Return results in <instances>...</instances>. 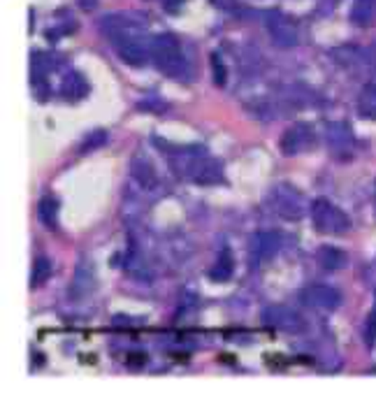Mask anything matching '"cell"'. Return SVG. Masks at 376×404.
Listing matches in <instances>:
<instances>
[{
    "instance_id": "1",
    "label": "cell",
    "mask_w": 376,
    "mask_h": 404,
    "mask_svg": "<svg viewBox=\"0 0 376 404\" xmlns=\"http://www.w3.org/2000/svg\"><path fill=\"white\" fill-rule=\"evenodd\" d=\"M151 59L156 68L163 70L172 79H186L188 66L181 54V44L172 33H161L151 40Z\"/></svg>"
},
{
    "instance_id": "2",
    "label": "cell",
    "mask_w": 376,
    "mask_h": 404,
    "mask_svg": "<svg viewBox=\"0 0 376 404\" xmlns=\"http://www.w3.org/2000/svg\"><path fill=\"white\" fill-rule=\"evenodd\" d=\"M267 202H270V209L274 214H279L284 221H302L307 216V211H311L307 198L293 189V186H277V189H272V193L267 195Z\"/></svg>"
},
{
    "instance_id": "3",
    "label": "cell",
    "mask_w": 376,
    "mask_h": 404,
    "mask_svg": "<svg viewBox=\"0 0 376 404\" xmlns=\"http://www.w3.org/2000/svg\"><path fill=\"white\" fill-rule=\"evenodd\" d=\"M311 219H314L316 230L323 235H346L350 230V219L346 211L330 202L328 198H316L311 202Z\"/></svg>"
},
{
    "instance_id": "4",
    "label": "cell",
    "mask_w": 376,
    "mask_h": 404,
    "mask_svg": "<svg viewBox=\"0 0 376 404\" xmlns=\"http://www.w3.org/2000/svg\"><path fill=\"white\" fill-rule=\"evenodd\" d=\"M112 44H114V49H117L119 59L130 68L146 66V61H149V56H151V42H144L142 33L119 37V40H114Z\"/></svg>"
},
{
    "instance_id": "5",
    "label": "cell",
    "mask_w": 376,
    "mask_h": 404,
    "mask_svg": "<svg viewBox=\"0 0 376 404\" xmlns=\"http://www.w3.org/2000/svg\"><path fill=\"white\" fill-rule=\"evenodd\" d=\"M314 144H316V133H314V126L309 124H293L290 128H286L281 135V142H279L284 156H297V153L311 149Z\"/></svg>"
},
{
    "instance_id": "6",
    "label": "cell",
    "mask_w": 376,
    "mask_h": 404,
    "mask_svg": "<svg viewBox=\"0 0 376 404\" xmlns=\"http://www.w3.org/2000/svg\"><path fill=\"white\" fill-rule=\"evenodd\" d=\"M265 26L267 33H270L272 42L279 49H293L297 47V30L290 23V19L281 15V12H267L265 15Z\"/></svg>"
},
{
    "instance_id": "7",
    "label": "cell",
    "mask_w": 376,
    "mask_h": 404,
    "mask_svg": "<svg viewBox=\"0 0 376 404\" xmlns=\"http://www.w3.org/2000/svg\"><path fill=\"white\" fill-rule=\"evenodd\" d=\"M263 320L267 325H272V328L277 330H284V332H293V335H297V332H304V318L299 316L297 311L288 309V307L284 305H272V307H265L263 309Z\"/></svg>"
},
{
    "instance_id": "8",
    "label": "cell",
    "mask_w": 376,
    "mask_h": 404,
    "mask_svg": "<svg viewBox=\"0 0 376 404\" xmlns=\"http://www.w3.org/2000/svg\"><path fill=\"white\" fill-rule=\"evenodd\" d=\"M302 302L318 311H335L342 305V293L333 286L314 284L302 291Z\"/></svg>"
},
{
    "instance_id": "9",
    "label": "cell",
    "mask_w": 376,
    "mask_h": 404,
    "mask_svg": "<svg viewBox=\"0 0 376 404\" xmlns=\"http://www.w3.org/2000/svg\"><path fill=\"white\" fill-rule=\"evenodd\" d=\"M325 142L333 153H348L355 146V135L344 121H330V124H325Z\"/></svg>"
},
{
    "instance_id": "10",
    "label": "cell",
    "mask_w": 376,
    "mask_h": 404,
    "mask_svg": "<svg viewBox=\"0 0 376 404\" xmlns=\"http://www.w3.org/2000/svg\"><path fill=\"white\" fill-rule=\"evenodd\" d=\"M281 249V237L279 233H256L251 237V260L253 265H260L263 260H270Z\"/></svg>"
},
{
    "instance_id": "11",
    "label": "cell",
    "mask_w": 376,
    "mask_h": 404,
    "mask_svg": "<svg viewBox=\"0 0 376 404\" xmlns=\"http://www.w3.org/2000/svg\"><path fill=\"white\" fill-rule=\"evenodd\" d=\"M61 93L66 100L77 102L88 93V81L79 73H68L61 81Z\"/></svg>"
},
{
    "instance_id": "12",
    "label": "cell",
    "mask_w": 376,
    "mask_h": 404,
    "mask_svg": "<svg viewBox=\"0 0 376 404\" xmlns=\"http://www.w3.org/2000/svg\"><path fill=\"white\" fill-rule=\"evenodd\" d=\"M316 260L321 262L323 269H330V272H337V269H344L348 265V256L337 247H321L316 253Z\"/></svg>"
},
{
    "instance_id": "13",
    "label": "cell",
    "mask_w": 376,
    "mask_h": 404,
    "mask_svg": "<svg viewBox=\"0 0 376 404\" xmlns=\"http://www.w3.org/2000/svg\"><path fill=\"white\" fill-rule=\"evenodd\" d=\"M130 172H132V179H135V182L142 186V189H146V191L156 189V184H158L156 170L151 168V163L146 158H135V160H132Z\"/></svg>"
},
{
    "instance_id": "14",
    "label": "cell",
    "mask_w": 376,
    "mask_h": 404,
    "mask_svg": "<svg viewBox=\"0 0 376 404\" xmlns=\"http://www.w3.org/2000/svg\"><path fill=\"white\" fill-rule=\"evenodd\" d=\"M95 286V274H93V267L86 265V262H81L77 267V274H75V284L70 288V293L75 295V298H86L88 293L93 291Z\"/></svg>"
},
{
    "instance_id": "15",
    "label": "cell",
    "mask_w": 376,
    "mask_h": 404,
    "mask_svg": "<svg viewBox=\"0 0 376 404\" xmlns=\"http://www.w3.org/2000/svg\"><path fill=\"white\" fill-rule=\"evenodd\" d=\"M232 269H235V260H232L230 249H223L221 256L216 258V265L209 269V279L219 281V284H226V281H230L232 277Z\"/></svg>"
},
{
    "instance_id": "16",
    "label": "cell",
    "mask_w": 376,
    "mask_h": 404,
    "mask_svg": "<svg viewBox=\"0 0 376 404\" xmlns=\"http://www.w3.org/2000/svg\"><path fill=\"white\" fill-rule=\"evenodd\" d=\"M37 216H40V223L44 228H49V230L59 228V202H56V198L52 195L42 198L40 207H37Z\"/></svg>"
},
{
    "instance_id": "17",
    "label": "cell",
    "mask_w": 376,
    "mask_h": 404,
    "mask_svg": "<svg viewBox=\"0 0 376 404\" xmlns=\"http://www.w3.org/2000/svg\"><path fill=\"white\" fill-rule=\"evenodd\" d=\"M376 17V0H353V8H350V21L355 26H367L372 23Z\"/></svg>"
},
{
    "instance_id": "18",
    "label": "cell",
    "mask_w": 376,
    "mask_h": 404,
    "mask_svg": "<svg viewBox=\"0 0 376 404\" xmlns=\"http://www.w3.org/2000/svg\"><path fill=\"white\" fill-rule=\"evenodd\" d=\"M358 110L365 119L376 121V81H369V84L362 86L358 98Z\"/></svg>"
},
{
    "instance_id": "19",
    "label": "cell",
    "mask_w": 376,
    "mask_h": 404,
    "mask_svg": "<svg viewBox=\"0 0 376 404\" xmlns=\"http://www.w3.org/2000/svg\"><path fill=\"white\" fill-rule=\"evenodd\" d=\"M52 277V260L40 256L35 262H33V274H30V284L33 286H42L44 281H49Z\"/></svg>"
},
{
    "instance_id": "20",
    "label": "cell",
    "mask_w": 376,
    "mask_h": 404,
    "mask_svg": "<svg viewBox=\"0 0 376 404\" xmlns=\"http://www.w3.org/2000/svg\"><path fill=\"white\" fill-rule=\"evenodd\" d=\"M105 144H107V131H93L84 137V142L79 146V153H91Z\"/></svg>"
},
{
    "instance_id": "21",
    "label": "cell",
    "mask_w": 376,
    "mask_h": 404,
    "mask_svg": "<svg viewBox=\"0 0 376 404\" xmlns=\"http://www.w3.org/2000/svg\"><path fill=\"white\" fill-rule=\"evenodd\" d=\"M212 79L216 86H226V81H228V68H226V63L221 61L219 54H212Z\"/></svg>"
},
{
    "instance_id": "22",
    "label": "cell",
    "mask_w": 376,
    "mask_h": 404,
    "mask_svg": "<svg viewBox=\"0 0 376 404\" xmlns=\"http://www.w3.org/2000/svg\"><path fill=\"white\" fill-rule=\"evenodd\" d=\"M374 342H376V309L369 314L367 325H365V344L374 346Z\"/></svg>"
},
{
    "instance_id": "23",
    "label": "cell",
    "mask_w": 376,
    "mask_h": 404,
    "mask_svg": "<svg viewBox=\"0 0 376 404\" xmlns=\"http://www.w3.org/2000/svg\"><path fill=\"white\" fill-rule=\"evenodd\" d=\"M212 5L219 10H235L237 8V0H212Z\"/></svg>"
},
{
    "instance_id": "24",
    "label": "cell",
    "mask_w": 376,
    "mask_h": 404,
    "mask_svg": "<svg viewBox=\"0 0 376 404\" xmlns=\"http://www.w3.org/2000/svg\"><path fill=\"white\" fill-rule=\"evenodd\" d=\"M79 5H81L84 10H93V8H95V0H79Z\"/></svg>"
},
{
    "instance_id": "25",
    "label": "cell",
    "mask_w": 376,
    "mask_h": 404,
    "mask_svg": "<svg viewBox=\"0 0 376 404\" xmlns=\"http://www.w3.org/2000/svg\"><path fill=\"white\" fill-rule=\"evenodd\" d=\"M374 209H376V195H374Z\"/></svg>"
}]
</instances>
